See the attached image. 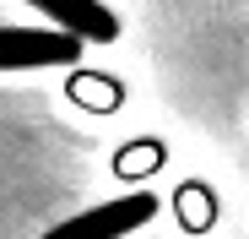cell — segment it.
<instances>
[{
  "label": "cell",
  "mask_w": 249,
  "mask_h": 239,
  "mask_svg": "<svg viewBox=\"0 0 249 239\" xmlns=\"http://www.w3.org/2000/svg\"><path fill=\"white\" fill-rule=\"evenodd\" d=\"M157 218V196L152 190H130V196H114V201L92 207V212H76L65 223H54L44 239H124Z\"/></svg>",
  "instance_id": "cell-1"
},
{
  "label": "cell",
  "mask_w": 249,
  "mask_h": 239,
  "mask_svg": "<svg viewBox=\"0 0 249 239\" xmlns=\"http://www.w3.org/2000/svg\"><path fill=\"white\" fill-rule=\"evenodd\" d=\"M76 60H81V38L60 27H0V71H44Z\"/></svg>",
  "instance_id": "cell-2"
},
{
  "label": "cell",
  "mask_w": 249,
  "mask_h": 239,
  "mask_svg": "<svg viewBox=\"0 0 249 239\" xmlns=\"http://www.w3.org/2000/svg\"><path fill=\"white\" fill-rule=\"evenodd\" d=\"M33 11H44L60 33L81 38V44H114L119 38V17L103 0H27Z\"/></svg>",
  "instance_id": "cell-3"
},
{
  "label": "cell",
  "mask_w": 249,
  "mask_h": 239,
  "mask_svg": "<svg viewBox=\"0 0 249 239\" xmlns=\"http://www.w3.org/2000/svg\"><path fill=\"white\" fill-rule=\"evenodd\" d=\"M179 218H184V228H190V234L212 228V218H217L212 190H206V185H184V190H179Z\"/></svg>",
  "instance_id": "cell-4"
}]
</instances>
